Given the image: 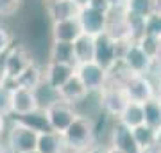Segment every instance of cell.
I'll return each mask as SVG.
<instances>
[{"label": "cell", "instance_id": "6da1fadb", "mask_svg": "<svg viewBox=\"0 0 161 153\" xmlns=\"http://www.w3.org/2000/svg\"><path fill=\"white\" fill-rule=\"evenodd\" d=\"M64 148L70 153H86L93 146L95 141V128L92 119L86 116H80L61 134Z\"/></svg>", "mask_w": 161, "mask_h": 153}, {"label": "cell", "instance_id": "7a4b0ae2", "mask_svg": "<svg viewBox=\"0 0 161 153\" xmlns=\"http://www.w3.org/2000/svg\"><path fill=\"white\" fill-rule=\"evenodd\" d=\"M31 64H34L32 57H31V52L23 45H13L2 59L0 79L9 82V84H14L20 79V75L29 68Z\"/></svg>", "mask_w": 161, "mask_h": 153}, {"label": "cell", "instance_id": "3957f363", "mask_svg": "<svg viewBox=\"0 0 161 153\" xmlns=\"http://www.w3.org/2000/svg\"><path fill=\"white\" fill-rule=\"evenodd\" d=\"M38 137L40 134L31 128L27 123L16 119L7 132L6 146L11 153H29L38 148Z\"/></svg>", "mask_w": 161, "mask_h": 153}, {"label": "cell", "instance_id": "277c9868", "mask_svg": "<svg viewBox=\"0 0 161 153\" xmlns=\"http://www.w3.org/2000/svg\"><path fill=\"white\" fill-rule=\"evenodd\" d=\"M120 64L132 75H150L156 63L150 59V55L140 46L138 41H129L124 46Z\"/></svg>", "mask_w": 161, "mask_h": 153}, {"label": "cell", "instance_id": "5b68a950", "mask_svg": "<svg viewBox=\"0 0 161 153\" xmlns=\"http://www.w3.org/2000/svg\"><path fill=\"white\" fill-rule=\"evenodd\" d=\"M124 46L125 43H118L108 32L97 36L95 38V63H98L104 69H108L111 73L120 64Z\"/></svg>", "mask_w": 161, "mask_h": 153}, {"label": "cell", "instance_id": "8992f818", "mask_svg": "<svg viewBox=\"0 0 161 153\" xmlns=\"http://www.w3.org/2000/svg\"><path fill=\"white\" fill-rule=\"evenodd\" d=\"M124 91H125L129 102L134 103H147L152 98H158L156 84L149 79V75H132L129 73L125 79L120 82Z\"/></svg>", "mask_w": 161, "mask_h": 153}, {"label": "cell", "instance_id": "52a82bcc", "mask_svg": "<svg viewBox=\"0 0 161 153\" xmlns=\"http://www.w3.org/2000/svg\"><path fill=\"white\" fill-rule=\"evenodd\" d=\"M45 118L48 121V126H50L52 132L63 134L79 118V112L75 110V105H70L68 102H63L59 98L45 109Z\"/></svg>", "mask_w": 161, "mask_h": 153}, {"label": "cell", "instance_id": "ba28073f", "mask_svg": "<svg viewBox=\"0 0 161 153\" xmlns=\"http://www.w3.org/2000/svg\"><path fill=\"white\" fill-rule=\"evenodd\" d=\"M98 98H100V107L104 109V112L116 119H118V116L124 112V109L129 103V98H127L122 84H118V82H115L111 79L108 82V85L98 93Z\"/></svg>", "mask_w": 161, "mask_h": 153}, {"label": "cell", "instance_id": "9c48e42d", "mask_svg": "<svg viewBox=\"0 0 161 153\" xmlns=\"http://www.w3.org/2000/svg\"><path fill=\"white\" fill-rule=\"evenodd\" d=\"M75 73L80 79V82L84 84V87L88 89L90 94H98L109 82V71L104 69L95 61L86 64H79Z\"/></svg>", "mask_w": 161, "mask_h": 153}, {"label": "cell", "instance_id": "30bf717a", "mask_svg": "<svg viewBox=\"0 0 161 153\" xmlns=\"http://www.w3.org/2000/svg\"><path fill=\"white\" fill-rule=\"evenodd\" d=\"M109 14L111 13H104L100 9H95L92 6H84L79 13V22L82 27V32L92 38L104 34L109 25Z\"/></svg>", "mask_w": 161, "mask_h": 153}, {"label": "cell", "instance_id": "8fae6325", "mask_svg": "<svg viewBox=\"0 0 161 153\" xmlns=\"http://www.w3.org/2000/svg\"><path fill=\"white\" fill-rule=\"evenodd\" d=\"M38 110H41V105L36 96V91L13 85V114L18 118H25Z\"/></svg>", "mask_w": 161, "mask_h": 153}, {"label": "cell", "instance_id": "7c38bea8", "mask_svg": "<svg viewBox=\"0 0 161 153\" xmlns=\"http://www.w3.org/2000/svg\"><path fill=\"white\" fill-rule=\"evenodd\" d=\"M75 71H77V66L48 61L45 69H43V82H45L48 87L59 91L75 75Z\"/></svg>", "mask_w": 161, "mask_h": 153}, {"label": "cell", "instance_id": "4fadbf2b", "mask_svg": "<svg viewBox=\"0 0 161 153\" xmlns=\"http://www.w3.org/2000/svg\"><path fill=\"white\" fill-rule=\"evenodd\" d=\"M109 146L116 148V150H120V151H124V153H143V150H142V146L138 144L132 130L129 126L122 125L120 121H116L115 126L111 128Z\"/></svg>", "mask_w": 161, "mask_h": 153}, {"label": "cell", "instance_id": "5bb4252c", "mask_svg": "<svg viewBox=\"0 0 161 153\" xmlns=\"http://www.w3.org/2000/svg\"><path fill=\"white\" fill-rule=\"evenodd\" d=\"M82 32L79 18L74 20H64V22H54L50 25V36L52 41H61V43H75Z\"/></svg>", "mask_w": 161, "mask_h": 153}, {"label": "cell", "instance_id": "9a60e30c", "mask_svg": "<svg viewBox=\"0 0 161 153\" xmlns=\"http://www.w3.org/2000/svg\"><path fill=\"white\" fill-rule=\"evenodd\" d=\"M82 7L75 0H56L52 4H47V14L50 16V22H64L79 18V13Z\"/></svg>", "mask_w": 161, "mask_h": 153}, {"label": "cell", "instance_id": "2e32d148", "mask_svg": "<svg viewBox=\"0 0 161 153\" xmlns=\"http://www.w3.org/2000/svg\"><path fill=\"white\" fill-rule=\"evenodd\" d=\"M58 94L63 102H68L70 105H77V103L84 102L90 93H88V89L84 87V84L80 82V79L77 77V73H75L74 77L58 91Z\"/></svg>", "mask_w": 161, "mask_h": 153}, {"label": "cell", "instance_id": "e0dca14e", "mask_svg": "<svg viewBox=\"0 0 161 153\" xmlns=\"http://www.w3.org/2000/svg\"><path fill=\"white\" fill-rule=\"evenodd\" d=\"M48 61L77 66V61H75L74 43H61V41H52L50 52H48Z\"/></svg>", "mask_w": 161, "mask_h": 153}, {"label": "cell", "instance_id": "ac0fdd59", "mask_svg": "<svg viewBox=\"0 0 161 153\" xmlns=\"http://www.w3.org/2000/svg\"><path fill=\"white\" fill-rule=\"evenodd\" d=\"M74 50H75L77 66L79 64H86V63H93L95 61V38L82 34L74 43Z\"/></svg>", "mask_w": 161, "mask_h": 153}, {"label": "cell", "instance_id": "d6986e66", "mask_svg": "<svg viewBox=\"0 0 161 153\" xmlns=\"http://www.w3.org/2000/svg\"><path fill=\"white\" fill-rule=\"evenodd\" d=\"M40 153H64V142L61 134L58 132H43L38 137V148Z\"/></svg>", "mask_w": 161, "mask_h": 153}, {"label": "cell", "instance_id": "ffe728a7", "mask_svg": "<svg viewBox=\"0 0 161 153\" xmlns=\"http://www.w3.org/2000/svg\"><path fill=\"white\" fill-rule=\"evenodd\" d=\"M116 121H120L122 125L129 126V128H136V126L143 125L145 123V114H143V105L142 103H134V102H129L127 107L124 109V112L118 116Z\"/></svg>", "mask_w": 161, "mask_h": 153}, {"label": "cell", "instance_id": "44dd1931", "mask_svg": "<svg viewBox=\"0 0 161 153\" xmlns=\"http://www.w3.org/2000/svg\"><path fill=\"white\" fill-rule=\"evenodd\" d=\"M41 84H43V69L34 63V64H31L29 68L20 75V79H18L13 85H18V87H25V89L36 91Z\"/></svg>", "mask_w": 161, "mask_h": 153}, {"label": "cell", "instance_id": "7402d4cb", "mask_svg": "<svg viewBox=\"0 0 161 153\" xmlns=\"http://www.w3.org/2000/svg\"><path fill=\"white\" fill-rule=\"evenodd\" d=\"M132 134L136 137L138 144L142 146V150H149L159 144V132H156L154 128H150L149 125H140L136 128H132Z\"/></svg>", "mask_w": 161, "mask_h": 153}, {"label": "cell", "instance_id": "603a6c76", "mask_svg": "<svg viewBox=\"0 0 161 153\" xmlns=\"http://www.w3.org/2000/svg\"><path fill=\"white\" fill-rule=\"evenodd\" d=\"M143 114H145V125L154 128L161 134V102L159 98H152L147 103H143Z\"/></svg>", "mask_w": 161, "mask_h": 153}, {"label": "cell", "instance_id": "cb8c5ba5", "mask_svg": "<svg viewBox=\"0 0 161 153\" xmlns=\"http://www.w3.org/2000/svg\"><path fill=\"white\" fill-rule=\"evenodd\" d=\"M124 13L131 18L145 20L152 14V0H127Z\"/></svg>", "mask_w": 161, "mask_h": 153}, {"label": "cell", "instance_id": "d4e9b609", "mask_svg": "<svg viewBox=\"0 0 161 153\" xmlns=\"http://www.w3.org/2000/svg\"><path fill=\"white\" fill-rule=\"evenodd\" d=\"M0 114L11 116L13 114V84L0 79Z\"/></svg>", "mask_w": 161, "mask_h": 153}, {"label": "cell", "instance_id": "484cf974", "mask_svg": "<svg viewBox=\"0 0 161 153\" xmlns=\"http://www.w3.org/2000/svg\"><path fill=\"white\" fill-rule=\"evenodd\" d=\"M23 6V0H0V16L11 18L14 16Z\"/></svg>", "mask_w": 161, "mask_h": 153}, {"label": "cell", "instance_id": "4316f807", "mask_svg": "<svg viewBox=\"0 0 161 153\" xmlns=\"http://www.w3.org/2000/svg\"><path fill=\"white\" fill-rule=\"evenodd\" d=\"M143 34H149V36H156V38H161V16L150 14L149 18H145Z\"/></svg>", "mask_w": 161, "mask_h": 153}, {"label": "cell", "instance_id": "83f0119b", "mask_svg": "<svg viewBox=\"0 0 161 153\" xmlns=\"http://www.w3.org/2000/svg\"><path fill=\"white\" fill-rule=\"evenodd\" d=\"M11 46H13V36H11V32H9L6 27H2V25H0V57L6 55Z\"/></svg>", "mask_w": 161, "mask_h": 153}, {"label": "cell", "instance_id": "f1b7e54d", "mask_svg": "<svg viewBox=\"0 0 161 153\" xmlns=\"http://www.w3.org/2000/svg\"><path fill=\"white\" fill-rule=\"evenodd\" d=\"M88 6L95 7V9H100V11H104V13H111V6H109L108 0H92Z\"/></svg>", "mask_w": 161, "mask_h": 153}, {"label": "cell", "instance_id": "f546056e", "mask_svg": "<svg viewBox=\"0 0 161 153\" xmlns=\"http://www.w3.org/2000/svg\"><path fill=\"white\" fill-rule=\"evenodd\" d=\"M86 153H109V146H104V144H93Z\"/></svg>", "mask_w": 161, "mask_h": 153}, {"label": "cell", "instance_id": "4dcf8cb0", "mask_svg": "<svg viewBox=\"0 0 161 153\" xmlns=\"http://www.w3.org/2000/svg\"><path fill=\"white\" fill-rule=\"evenodd\" d=\"M152 14L161 16V0H152Z\"/></svg>", "mask_w": 161, "mask_h": 153}, {"label": "cell", "instance_id": "1f68e13d", "mask_svg": "<svg viewBox=\"0 0 161 153\" xmlns=\"http://www.w3.org/2000/svg\"><path fill=\"white\" fill-rule=\"evenodd\" d=\"M4 130H6V116L0 114V135L4 134Z\"/></svg>", "mask_w": 161, "mask_h": 153}, {"label": "cell", "instance_id": "d6a6232c", "mask_svg": "<svg viewBox=\"0 0 161 153\" xmlns=\"http://www.w3.org/2000/svg\"><path fill=\"white\" fill-rule=\"evenodd\" d=\"M156 91H158V98H161V75L158 79V82H156Z\"/></svg>", "mask_w": 161, "mask_h": 153}, {"label": "cell", "instance_id": "836d02e7", "mask_svg": "<svg viewBox=\"0 0 161 153\" xmlns=\"http://www.w3.org/2000/svg\"><path fill=\"white\" fill-rule=\"evenodd\" d=\"M75 2H77V4H79L80 7H84V6H88V4H90L92 0H75Z\"/></svg>", "mask_w": 161, "mask_h": 153}, {"label": "cell", "instance_id": "e575fe53", "mask_svg": "<svg viewBox=\"0 0 161 153\" xmlns=\"http://www.w3.org/2000/svg\"><path fill=\"white\" fill-rule=\"evenodd\" d=\"M109 153H124V151H120V150H116V148H111L109 146Z\"/></svg>", "mask_w": 161, "mask_h": 153}, {"label": "cell", "instance_id": "d590c367", "mask_svg": "<svg viewBox=\"0 0 161 153\" xmlns=\"http://www.w3.org/2000/svg\"><path fill=\"white\" fill-rule=\"evenodd\" d=\"M0 153H6V148H4V144L0 142Z\"/></svg>", "mask_w": 161, "mask_h": 153}, {"label": "cell", "instance_id": "8d00e7d4", "mask_svg": "<svg viewBox=\"0 0 161 153\" xmlns=\"http://www.w3.org/2000/svg\"><path fill=\"white\" fill-rule=\"evenodd\" d=\"M43 2H45V6H47V4H52V2H56V0H43Z\"/></svg>", "mask_w": 161, "mask_h": 153}, {"label": "cell", "instance_id": "74e56055", "mask_svg": "<svg viewBox=\"0 0 161 153\" xmlns=\"http://www.w3.org/2000/svg\"><path fill=\"white\" fill-rule=\"evenodd\" d=\"M158 146H159V148H161V134H159V144H158Z\"/></svg>", "mask_w": 161, "mask_h": 153}, {"label": "cell", "instance_id": "f35d334b", "mask_svg": "<svg viewBox=\"0 0 161 153\" xmlns=\"http://www.w3.org/2000/svg\"><path fill=\"white\" fill-rule=\"evenodd\" d=\"M29 153H40V151H38V150H34V151H29Z\"/></svg>", "mask_w": 161, "mask_h": 153}, {"label": "cell", "instance_id": "ab89813d", "mask_svg": "<svg viewBox=\"0 0 161 153\" xmlns=\"http://www.w3.org/2000/svg\"><path fill=\"white\" fill-rule=\"evenodd\" d=\"M159 102H161V98H159Z\"/></svg>", "mask_w": 161, "mask_h": 153}]
</instances>
